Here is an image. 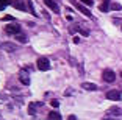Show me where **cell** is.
Returning <instances> with one entry per match:
<instances>
[{
    "instance_id": "cb8c5ba5",
    "label": "cell",
    "mask_w": 122,
    "mask_h": 120,
    "mask_svg": "<svg viewBox=\"0 0 122 120\" xmlns=\"http://www.w3.org/2000/svg\"><path fill=\"white\" fill-rule=\"evenodd\" d=\"M103 120H114V119H108V117H107V119H103Z\"/></svg>"
},
{
    "instance_id": "603a6c76",
    "label": "cell",
    "mask_w": 122,
    "mask_h": 120,
    "mask_svg": "<svg viewBox=\"0 0 122 120\" xmlns=\"http://www.w3.org/2000/svg\"><path fill=\"white\" fill-rule=\"evenodd\" d=\"M3 10H5V5L2 3V2H0V11H3Z\"/></svg>"
},
{
    "instance_id": "30bf717a",
    "label": "cell",
    "mask_w": 122,
    "mask_h": 120,
    "mask_svg": "<svg viewBox=\"0 0 122 120\" xmlns=\"http://www.w3.org/2000/svg\"><path fill=\"white\" fill-rule=\"evenodd\" d=\"M110 0H103V3L100 5V6H99V10L102 11V13H108V11H110Z\"/></svg>"
},
{
    "instance_id": "d4e9b609",
    "label": "cell",
    "mask_w": 122,
    "mask_h": 120,
    "mask_svg": "<svg viewBox=\"0 0 122 120\" xmlns=\"http://www.w3.org/2000/svg\"><path fill=\"white\" fill-rule=\"evenodd\" d=\"M121 77H122V72H121Z\"/></svg>"
},
{
    "instance_id": "2e32d148",
    "label": "cell",
    "mask_w": 122,
    "mask_h": 120,
    "mask_svg": "<svg viewBox=\"0 0 122 120\" xmlns=\"http://www.w3.org/2000/svg\"><path fill=\"white\" fill-rule=\"evenodd\" d=\"M16 39H17L19 42H24V44L27 42V38H25V36H24V34H20V33H19V34L16 36Z\"/></svg>"
},
{
    "instance_id": "52a82bcc",
    "label": "cell",
    "mask_w": 122,
    "mask_h": 120,
    "mask_svg": "<svg viewBox=\"0 0 122 120\" xmlns=\"http://www.w3.org/2000/svg\"><path fill=\"white\" fill-rule=\"evenodd\" d=\"M11 5L19 11H25V2H24V0H13Z\"/></svg>"
},
{
    "instance_id": "6da1fadb",
    "label": "cell",
    "mask_w": 122,
    "mask_h": 120,
    "mask_svg": "<svg viewBox=\"0 0 122 120\" xmlns=\"http://www.w3.org/2000/svg\"><path fill=\"white\" fill-rule=\"evenodd\" d=\"M36 66H38V69L42 72H47L49 69H50V61L47 59V58H38V61H36Z\"/></svg>"
},
{
    "instance_id": "7c38bea8",
    "label": "cell",
    "mask_w": 122,
    "mask_h": 120,
    "mask_svg": "<svg viewBox=\"0 0 122 120\" xmlns=\"http://www.w3.org/2000/svg\"><path fill=\"white\" fill-rule=\"evenodd\" d=\"M49 119H50V120H63V117H61L60 112L53 111V112H49Z\"/></svg>"
},
{
    "instance_id": "44dd1931",
    "label": "cell",
    "mask_w": 122,
    "mask_h": 120,
    "mask_svg": "<svg viewBox=\"0 0 122 120\" xmlns=\"http://www.w3.org/2000/svg\"><path fill=\"white\" fill-rule=\"evenodd\" d=\"M72 94H74V91H72V89H67V91H66V95H72Z\"/></svg>"
},
{
    "instance_id": "277c9868",
    "label": "cell",
    "mask_w": 122,
    "mask_h": 120,
    "mask_svg": "<svg viewBox=\"0 0 122 120\" xmlns=\"http://www.w3.org/2000/svg\"><path fill=\"white\" fill-rule=\"evenodd\" d=\"M19 80H20V83H22V84L28 86V84H30V75H28V72L20 70V72H19Z\"/></svg>"
},
{
    "instance_id": "ac0fdd59",
    "label": "cell",
    "mask_w": 122,
    "mask_h": 120,
    "mask_svg": "<svg viewBox=\"0 0 122 120\" xmlns=\"http://www.w3.org/2000/svg\"><path fill=\"white\" fill-rule=\"evenodd\" d=\"M121 5H119V3H111V10H114V11H119V10H121Z\"/></svg>"
},
{
    "instance_id": "d6986e66",
    "label": "cell",
    "mask_w": 122,
    "mask_h": 120,
    "mask_svg": "<svg viewBox=\"0 0 122 120\" xmlns=\"http://www.w3.org/2000/svg\"><path fill=\"white\" fill-rule=\"evenodd\" d=\"M50 105L53 106V108H58V106H60V101H58V100H52V101H50Z\"/></svg>"
},
{
    "instance_id": "9a60e30c",
    "label": "cell",
    "mask_w": 122,
    "mask_h": 120,
    "mask_svg": "<svg viewBox=\"0 0 122 120\" xmlns=\"http://www.w3.org/2000/svg\"><path fill=\"white\" fill-rule=\"evenodd\" d=\"M108 112L111 114V115H119V114H122V112H121V109H119L117 106H114V108H111V109L108 111Z\"/></svg>"
},
{
    "instance_id": "8992f818",
    "label": "cell",
    "mask_w": 122,
    "mask_h": 120,
    "mask_svg": "<svg viewBox=\"0 0 122 120\" xmlns=\"http://www.w3.org/2000/svg\"><path fill=\"white\" fill-rule=\"evenodd\" d=\"M44 3L50 8L53 13H60V6H58V3L55 2V0H44Z\"/></svg>"
},
{
    "instance_id": "ba28073f",
    "label": "cell",
    "mask_w": 122,
    "mask_h": 120,
    "mask_svg": "<svg viewBox=\"0 0 122 120\" xmlns=\"http://www.w3.org/2000/svg\"><path fill=\"white\" fill-rule=\"evenodd\" d=\"M75 8H77V10L80 11V13H81V14L88 16V17H92V14L89 13V10H88V8H85V6H83L81 3H75Z\"/></svg>"
},
{
    "instance_id": "ffe728a7",
    "label": "cell",
    "mask_w": 122,
    "mask_h": 120,
    "mask_svg": "<svg viewBox=\"0 0 122 120\" xmlns=\"http://www.w3.org/2000/svg\"><path fill=\"white\" fill-rule=\"evenodd\" d=\"M3 5H11V0H0Z\"/></svg>"
},
{
    "instance_id": "9c48e42d",
    "label": "cell",
    "mask_w": 122,
    "mask_h": 120,
    "mask_svg": "<svg viewBox=\"0 0 122 120\" xmlns=\"http://www.w3.org/2000/svg\"><path fill=\"white\" fill-rule=\"evenodd\" d=\"M2 48H5V50H6V52H16V50H17V47H16L14 44L5 42V44H2Z\"/></svg>"
},
{
    "instance_id": "7402d4cb",
    "label": "cell",
    "mask_w": 122,
    "mask_h": 120,
    "mask_svg": "<svg viewBox=\"0 0 122 120\" xmlns=\"http://www.w3.org/2000/svg\"><path fill=\"white\" fill-rule=\"evenodd\" d=\"M67 120H77V119H75V115H69Z\"/></svg>"
},
{
    "instance_id": "e0dca14e",
    "label": "cell",
    "mask_w": 122,
    "mask_h": 120,
    "mask_svg": "<svg viewBox=\"0 0 122 120\" xmlns=\"http://www.w3.org/2000/svg\"><path fill=\"white\" fill-rule=\"evenodd\" d=\"M80 2H81L83 5H86V6H92V5H94L92 0H80Z\"/></svg>"
},
{
    "instance_id": "8fae6325",
    "label": "cell",
    "mask_w": 122,
    "mask_h": 120,
    "mask_svg": "<svg viewBox=\"0 0 122 120\" xmlns=\"http://www.w3.org/2000/svg\"><path fill=\"white\" fill-rule=\"evenodd\" d=\"M81 87L85 89V91H97V86L94 84V83H83Z\"/></svg>"
},
{
    "instance_id": "3957f363",
    "label": "cell",
    "mask_w": 122,
    "mask_h": 120,
    "mask_svg": "<svg viewBox=\"0 0 122 120\" xmlns=\"http://www.w3.org/2000/svg\"><path fill=\"white\" fill-rule=\"evenodd\" d=\"M5 31L8 33V34H19L20 33V25L17 24H10L5 27Z\"/></svg>"
},
{
    "instance_id": "5b68a950",
    "label": "cell",
    "mask_w": 122,
    "mask_h": 120,
    "mask_svg": "<svg viewBox=\"0 0 122 120\" xmlns=\"http://www.w3.org/2000/svg\"><path fill=\"white\" fill-rule=\"evenodd\" d=\"M105 97H107L108 100H114V101H117V100H121V92L119 91H108Z\"/></svg>"
},
{
    "instance_id": "484cf974",
    "label": "cell",
    "mask_w": 122,
    "mask_h": 120,
    "mask_svg": "<svg viewBox=\"0 0 122 120\" xmlns=\"http://www.w3.org/2000/svg\"><path fill=\"white\" fill-rule=\"evenodd\" d=\"M121 30H122V27H121Z\"/></svg>"
},
{
    "instance_id": "7a4b0ae2",
    "label": "cell",
    "mask_w": 122,
    "mask_h": 120,
    "mask_svg": "<svg viewBox=\"0 0 122 120\" xmlns=\"http://www.w3.org/2000/svg\"><path fill=\"white\" fill-rule=\"evenodd\" d=\"M102 78H103V81H107V83H113L116 80V73L113 70H110V69H105L103 73H102Z\"/></svg>"
},
{
    "instance_id": "4fadbf2b",
    "label": "cell",
    "mask_w": 122,
    "mask_h": 120,
    "mask_svg": "<svg viewBox=\"0 0 122 120\" xmlns=\"http://www.w3.org/2000/svg\"><path fill=\"white\" fill-rule=\"evenodd\" d=\"M27 6H28L30 13H31L33 16H38V13H36V10H35V5H33V2H31V0H27Z\"/></svg>"
},
{
    "instance_id": "5bb4252c",
    "label": "cell",
    "mask_w": 122,
    "mask_h": 120,
    "mask_svg": "<svg viewBox=\"0 0 122 120\" xmlns=\"http://www.w3.org/2000/svg\"><path fill=\"white\" fill-rule=\"evenodd\" d=\"M28 114L30 115H35L36 114V103H30L28 105Z\"/></svg>"
}]
</instances>
